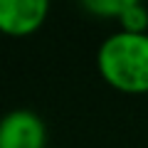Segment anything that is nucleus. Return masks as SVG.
Here are the masks:
<instances>
[{
  "mask_svg": "<svg viewBox=\"0 0 148 148\" xmlns=\"http://www.w3.org/2000/svg\"><path fill=\"white\" fill-rule=\"evenodd\" d=\"M96 67L104 82L123 94H148V32H114L96 52Z\"/></svg>",
  "mask_w": 148,
  "mask_h": 148,
  "instance_id": "f257e3e1",
  "label": "nucleus"
},
{
  "mask_svg": "<svg viewBox=\"0 0 148 148\" xmlns=\"http://www.w3.org/2000/svg\"><path fill=\"white\" fill-rule=\"evenodd\" d=\"M47 128L45 121L30 109H15L3 119L0 148H45Z\"/></svg>",
  "mask_w": 148,
  "mask_h": 148,
  "instance_id": "7ed1b4c3",
  "label": "nucleus"
},
{
  "mask_svg": "<svg viewBox=\"0 0 148 148\" xmlns=\"http://www.w3.org/2000/svg\"><path fill=\"white\" fill-rule=\"evenodd\" d=\"M121 32H131V35H146L148 30V10L138 3V5L128 8L121 17H119Z\"/></svg>",
  "mask_w": 148,
  "mask_h": 148,
  "instance_id": "39448f33",
  "label": "nucleus"
},
{
  "mask_svg": "<svg viewBox=\"0 0 148 148\" xmlns=\"http://www.w3.org/2000/svg\"><path fill=\"white\" fill-rule=\"evenodd\" d=\"M141 0H82V5L86 8V12L96 17H109V20H119L128 8L138 5Z\"/></svg>",
  "mask_w": 148,
  "mask_h": 148,
  "instance_id": "20e7f679",
  "label": "nucleus"
},
{
  "mask_svg": "<svg viewBox=\"0 0 148 148\" xmlns=\"http://www.w3.org/2000/svg\"><path fill=\"white\" fill-rule=\"evenodd\" d=\"M52 0H0V30L10 37L35 35L45 25Z\"/></svg>",
  "mask_w": 148,
  "mask_h": 148,
  "instance_id": "f03ea898",
  "label": "nucleus"
}]
</instances>
